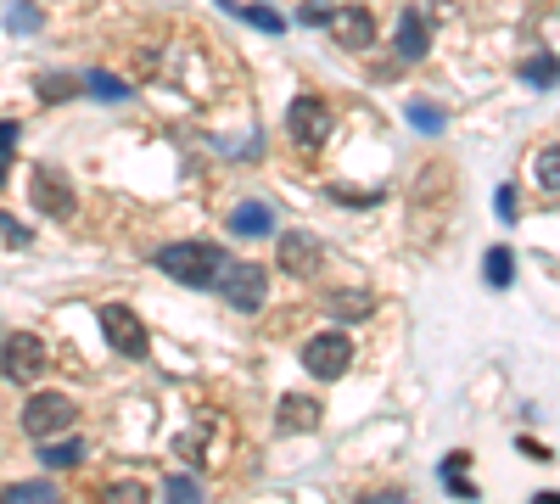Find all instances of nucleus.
<instances>
[{"mask_svg": "<svg viewBox=\"0 0 560 504\" xmlns=\"http://www.w3.org/2000/svg\"><path fill=\"white\" fill-rule=\"evenodd\" d=\"M224 264L230 258H224L219 241H174V247L157 252V269L168 280H180V286H219Z\"/></svg>", "mask_w": 560, "mask_h": 504, "instance_id": "obj_1", "label": "nucleus"}, {"mask_svg": "<svg viewBox=\"0 0 560 504\" xmlns=\"http://www.w3.org/2000/svg\"><path fill=\"white\" fill-rule=\"evenodd\" d=\"M79 420V404H73L68 392H34L23 404V432L34 437V443H45V437H62Z\"/></svg>", "mask_w": 560, "mask_h": 504, "instance_id": "obj_2", "label": "nucleus"}, {"mask_svg": "<svg viewBox=\"0 0 560 504\" xmlns=\"http://www.w3.org/2000/svg\"><path fill=\"white\" fill-rule=\"evenodd\" d=\"M348 364H353V336L348 331H314L303 342V370L314 381H336V376H348Z\"/></svg>", "mask_w": 560, "mask_h": 504, "instance_id": "obj_3", "label": "nucleus"}, {"mask_svg": "<svg viewBox=\"0 0 560 504\" xmlns=\"http://www.w3.org/2000/svg\"><path fill=\"white\" fill-rule=\"evenodd\" d=\"M45 342L34 331H12L6 342H0V376L17 381V387H28V381H40L45 376Z\"/></svg>", "mask_w": 560, "mask_h": 504, "instance_id": "obj_4", "label": "nucleus"}, {"mask_svg": "<svg viewBox=\"0 0 560 504\" xmlns=\"http://www.w3.org/2000/svg\"><path fill=\"white\" fill-rule=\"evenodd\" d=\"M219 280H224L219 292L230 297L241 314H258V308H264V297H269V269L264 264H224Z\"/></svg>", "mask_w": 560, "mask_h": 504, "instance_id": "obj_5", "label": "nucleus"}, {"mask_svg": "<svg viewBox=\"0 0 560 504\" xmlns=\"http://www.w3.org/2000/svg\"><path fill=\"white\" fill-rule=\"evenodd\" d=\"M101 331H107L112 353H124V359H140V353H146V325L135 320V308L101 303Z\"/></svg>", "mask_w": 560, "mask_h": 504, "instance_id": "obj_6", "label": "nucleus"}, {"mask_svg": "<svg viewBox=\"0 0 560 504\" xmlns=\"http://www.w3.org/2000/svg\"><path fill=\"white\" fill-rule=\"evenodd\" d=\"M286 135H292L297 146H320V140L331 135V107H325L320 96H297L292 107H286Z\"/></svg>", "mask_w": 560, "mask_h": 504, "instance_id": "obj_7", "label": "nucleus"}, {"mask_svg": "<svg viewBox=\"0 0 560 504\" xmlns=\"http://www.w3.org/2000/svg\"><path fill=\"white\" fill-rule=\"evenodd\" d=\"M34 208L51 213V219H73L79 213V202H73V185L56 174V168H40L34 174Z\"/></svg>", "mask_w": 560, "mask_h": 504, "instance_id": "obj_8", "label": "nucleus"}, {"mask_svg": "<svg viewBox=\"0 0 560 504\" xmlns=\"http://www.w3.org/2000/svg\"><path fill=\"white\" fill-rule=\"evenodd\" d=\"M275 252H280V269H286V275H297V280H308L314 269H320V258H325V247L308 236V230H292V236H280Z\"/></svg>", "mask_w": 560, "mask_h": 504, "instance_id": "obj_9", "label": "nucleus"}, {"mask_svg": "<svg viewBox=\"0 0 560 504\" xmlns=\"http://www.w3.org/2000/svg\"><path fill=\"white\" fill-rule=\"evenodd\" d=\"M331 34L342 51H364V45L376 40V23H370L364 6H342V12H331Z\"/></svg>", "mask_w": 560, "mask_h": 504, "instance_id": "obj_10", "label": "nucleus"}, {"mask_svg": "<svg viewBox=\"0 0 560 504\" xmlns=\"http://www.w3.org/2000/svg\"><path fill=\"white\" fill-rule=\"evenodd\" d=\"M398 62H420V56L432 51V23H426V12H415V6H409L404 17H398Z\"/></svg>", "mask_w": 560, "mask_h": 504, "instance_id": "obj_11", "label": "nucleus"}, {"mask_svg": "<svg viewBox=\"0 0 560 504\" xmlns=\"http://www.w3.org/2000/svg\"><path fill=\"white\" fill-rule=\"evenodd\" d=\"M320 398H308V392H286L275 404V420H280V432H314L320 426Z\"/></svg>", "mask_w": 560, "mask_h": 504, "instance_id": "obj_12", "label": "nucleus"}, {"mask_svg": "<svg viewBox=\"0 0 560 504\" xmlns=\"http://www.w3.org/2000/svg\"><path fill=\"white\" fill-rule=\"evenodd\" d=\"M230 230H236V236H269V230H275V213H269V202H236V208H230Z\"/></svg>", "mask_w": 560, "mask_h": 504, "instance_id": "obj_13", "label": "nucleus"}, {"mask_svg": "<svg viewBox=\"0 0 560 504\" xmlns=\"http://www.w3.org/2000/svg\"><path fill=\"white\" fill-rule=\"evenodd\" d=\"M79 460H84V443H79V437H62V443H56V437H45V443H40V465H51V471H73Z\"/></svg>", "mask_w": 560, "mask_h": 504, "instance_id": "obj_14", "label": "nucleus"}, {"mask_svg": "<svg viewBox=\"0 0 560 504\" xmlns=\"http://www.w3.org/2000/svg\"><path fill=\"white\" fill-rule=\"evenodd\" d=\"M0 504H62V493L51 482H12V488H0Z\"/></svg>", "mask_w": 560, "mask_h": 504, "instance_id": "obj_15", "label": "nucleus"}, {"mask_svg": "<svg viewBox=\"0 0 560 504\" xmlns=\"http://www.w3.org/2000/svg\"><path fill=\"white\" fill-rule=\"evenodd\" d=\"M34 90H40V101H51V107H56V101H73V96H79L84 79H73V73H45Z\"/></svg>", "mask_w": 560, "mask_h": 504, "instance_id": "obj_16", "label": "nucleus"}, {"mask_svg": "<svg viewBox=\"0 0 560 504\" xmlns=\"http://www.w3.org/2000/svg\"><path fill=\"white\" fill-rule=\"evenodd\" d=\"M532 180L544 185V191H560V146H544V152H532Z\"/></svg>", "mask_w": 560, "mask_h": 504, "instance_id": "obj_17", "label": "nucleus"}, {"mask_svg": "<svg viewBox=\"0 0 560 504\" xmlns=\"http://www.w3.org/2000/svg\"><path fill=\"white\" fill-rule=\"evenodd\" d=\"M482 275H488V286L499 292V286H510V280H516V258H510L504 247H493L488 258H482Z\"/></svg>", "mask_w": 560, "mask_h": 504, "instance_id": "obj_18", "label": "nucleus"}, {"mask_svg": "<svg viewBox=\"0 0 560 504\" xmlns=\"http://www.w3.org/2000/svg\"><path fill=\"white\" fill-rule=\"evenodd\" d=\"M521 79H527V84H538V90L560 84V56H532V62H521Z\"/></svg>", "mask_w": 560, "mask_h": 504, "instance_id": "obj_19", "label": "nucleus"}, {"mask_svg": "<svg viewBox=\"0 0 560 504\" xmlns=\"http://www.w3.org/2000/svg\"><path fill=\"white\" fill-rule=\"evenodd\" d=\"M465 465H471V454H448L443 460V488L460 493V499H476V488L465 482Z\"/></svg>", "mask_w": 560, "mask_h": 504, "instance_id": "obj_20", "label": "nucleus"}, {"mask_svg": "<svg viewBox=\"0 0 560 504\" xmlns=\"http://www.w3.org/2000/svg\"><path fill=\"white\" fill-rule=\"evenodd\" d=\"M84 90H90V96H101V101H129V84L124 79H112V73H84Z\"/></svg>", "mask_w": 560, "mask_h": 504, "instance_id": "obj_21", "label": "nucleus"}, {"mask_svg": "<svg viewBox=\"0 0 560 504\" xmlns=\"http://www.w3.org/2000/svg\"><path fill=\"white\" fill-rule=\"evenodd\" d=\"M409 124H415L420 135H437V129H443V112H437L432 101H409Z\"/></svg>", "mask_w": 560, "mask_h": 504, "instance_id": "obj_22", "label": "nucleus"}, {"mask_svg": "<svg viewBox=\"0 0 560 504\" xmlns=\"http://www.w3.org/2000/svg\"><path fill=\"white\" fill-rule=\"evenodd\" d=\"M325 308H331V314H370V292H331Z\"/></svg>", "mask_w": 560, "mask_h": 504, "instance_id": "obj_23", "label": "nucleus"}, {"mask_svg": "<svg viewBox=\"0 0 560 504\" xmlns=\"http://www.w3.org/2000/svg\"><path fill=\"white\" fill-rule=\"evenodd\" d=\"M101 504H146V488H140V482H107Z\"/></svg>", "mask_w": 560, "mask_h": 504, "instance_id": "obj_24", "label": "nucleus"}, {"mask_svg": "<svg viewBox=\"0 0 560 504\" xmlns=\"http://www.w3.org/2000/svg\"><path fill=\"white\" fill-rule=\"evenodd\" d=\"M163 499H168V504H202V488H196L191 476H168Z\"/></svg>", "mask_w": 560, "mask_h": 504, "instance_id": "obj_25", "label": "nucleus"}, {"mask_svg": "<svg viewBox=\"0 0 560 504\" xmlns=\"http://www.w3.org/2000/svg\"><path fill=\"white\" fill-rule=\"evenodd\" d=\"M241 17H247L252 28H269V34H280V28H286V17H280L275 6H241Z\"/></svg>", "mask_w": 560, "mask_h": 504, "instance_id": "obj_26", "label": "nucleus"}, {"mask_svg": "<svg viewBox=\"0 0 560 504\" xmlns=\"http://www.w3.org/2000/svg\"><path fill=\"white\" fill-rule=\"evenodd\" d=\"M6 23H12V34H34V28H40V12H34L28 0H17L12 12H6Z\"/></svg>", "mask_w": 560, "mask_h": 504, "instance_id": "obj_27", "label": "nucleus"}, {"mask_svg": "<svg viewBox=\"0 0 560 504\" xmlns=\"http://www.w3.org/2000/svg\"><path fill=\"white\" fill-rule=\"evenodd\" d=\"M0 236H6V247H28V241H34L28 236V224H17L12 213H0Z\"/></svg>", "mask_w": 560, "mask_h": 504, "instance_id": "obj_28", "label": "nucleus"}, {"mask_svg": "<svg viewBox=\"0 0 560 504\" xmlns=\"http://www.w3.org/2000/svg\"><path fill=\"white\" fill-rule=\"evenodd\" d=\"M297 17H303L308 28H331V6H325V0H303V12Z\"/></svg>", "mask_w": 560, "mask_h": 504, "instance_id": "obj_29", "label": "nucleus"}, {"mask_svg": "<svg viewBox=\"0 0 560 504\" xmlns=\"http://www.w3.org/2000/svg\"><path fill=\"white\" fill-rule=\"evenodd\" d=\"M359 504H409V493H398V488H381V493H364Z\"/></svg>", "mask_w": 560, "mask_h": 504, "instance_id": "obj_30", "label": "nucleus"}, {"mask_svg": "<svg viewBox=\"0 0 560 504\" xmlns=\"http://www.w3.org/2000/svg\"><path fill=\"white\" fill-rule=\"evenodd\" d=\"M17 135H23V129H17V124H12V118H6V124H0V157H12Z\"/></svg>", "mask_w": 560, "mask_h": 504, "instance_id": "obj_31", "label": "nucleus"}, {"mask_svg": "<svg viewBox=\"0 0 560 504\" xmlns=\"http://www.w3.org/2000/svg\"><path fill=\"white\" fill-rule=\"evenodd\" d=\"M499 219H516V191H510V185L499 191Z\"/></svg>", "mask_w": 560, "mask_h": 504, "instance_id": "obj_32", "label": "nucleus"}, {"mask_svg": "<svg viewBox=\"0 0 560 504\" xmlns=\"http://www.w3.org/2000/svg\"><path fill=\"white\" fill-rule=\"evenodd\" d=\"M532 504H560V493H538V499H532Z\"/></svg>", "mask_w": 560, "mask_h": 504, "instance_id": "obj_33", "label": "nucleus"}]
</instances>
